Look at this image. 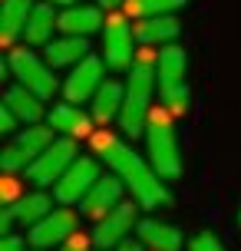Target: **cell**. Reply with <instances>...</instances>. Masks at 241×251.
<instances>
[{
    "label": "cell",
    "mask_w": 241,
    "mask_h": 251,
    "mask_svg": "<svg viewBox=\"0 0 241 251\" xmlns=\"http://www.w3.org/2000/svg\"><path fill=\"white\" fill-rule=\"evenodd\" d=\"M17 119H20V116L3 102V106H0V132H17Z\"/></svg>",
    "instance_id": "484cf974"
},
{
    "label": "cell",
    "mask_w": 241,
    "mask_h": 251,
    "mask_svg": "<svg viewBox=\"0 0 241 251\" xmlns=\"http://www.w3.org/2000/svg\"><path fill=\"white\" fill-rule=\"evenodd\" d=\"M60 30L70 33V37H89L96 33L106 20H102V10L99 7H83V3H70L63 13H60Z\"/></svg>",
    "instance_id": "9a60e30c"
},
{
    "label": "cell",
    "mask_w": 241,
    "mask_h": 251,
    "mask_svg": "<svg viewBox=\"0 0 241 251\" xmlns=\"http://www.w3.org/2000/svg\"><path fill=\"white\" fill-rule=\"evenodd\" d=\"M7 63H10L13 76H17L26 89H33L40 100H53V96H56L60 83H56V76H53V66L47 60H40L37 53H30L26 47H20V50H10V60Z\"/></svg>",
    "instance_id": "8992f818"
},
{
    "label": "cell",
    "mask_w": 241,
    "mask_h": 251,
    "mask_svg": "<svg viewBox=\"0 0 241 251\" xmlns=\"http://www.w3.org/2000/svg\"><path fill=\"white\" fill-rule=\"evenodd\" d=\"M3 102H7V106H10V109L20 116L24 123H37L40 116H43V106H40L43 100H40L33 89H26L24 83H20V86H10V89H7Z\"/></svg>",
    "instance_id": "603a6c76"
},
{
    "label": "cell",
    "mask_w": 241,
    "mask_h": 251,
    "mask_svg": "<svg viewBox=\"0 0 241 251\" xmlns=\"http://www.w3.org/2000/svg\"><path fill=\"white\" fill-rule=\"evenodd\" d=\"M60 251H89V238H86V235H79V231H73V235L60 245Z\"/></svg>",
    "instance_id": "4316f807"
},
{
    "label": "cell",
    "mask_w": 241,
    "mask_h": 251,
    "mask_svg": "<svg viewBox=\"0 0 241 251\" xmlns=\"http://www.w3.org/2000/svg\"><path fill=\"white\" fill-rule=\"evenodd\" d=\"M172 119H175V116L162 106V109H152L149 126H145L149 159H152V169L162 178H178L182 176V155H178V136H175Z\"/></svg>",
    "instance_id": "3957f363"
},
{
    "label": "cell",
    "mask_w": 241,
    "mask_h": 251,
    "mask_svg": "<svg viewBox=\"0 0 241 251\" xmlns=\"http://www.w3.org/2000/svg\"><path fill=\"white\" fill-rule=\"evenodd\" d=\"M50 3H63V7H70V3H76V0H50Z\"/></svg>",
    "instance_id": "1f68e13d"
},
{
    "label": "cell",
    "mask_w": 241,
    "mask_h": 251,
    "mask_svg": "<svg viewBox=\"0 0 241 251\" xmlns=\"http://www.w3.org/2000/svg\"><path fill=\"white\" fill-rule=\"evenodd\" d=\"M182 33V24H178L172 13H159V17H142L136 24V40L142 47H155V43H172V40Z\"/></svg>",
    "instance_id": "2e32d148"
},
{
    "label": "cell",
    "mask_w": 241,
    "mask_h": 251,
    "mask_svg": "<svg viewBox=\"0 0 241 251\" xmlns=\"http://www.w3.org/2000/svg\"><path fill=\"white\" fill-rule=\"evenodd\" d=\"M53 212V201L43 195V192H33V195H24L20 201H13V205H3V212H0V235H7L10 231V225L17 222V225H37V222H43L47 215Z\"/></svg>",
    "instance_id": "30bf717a"
},
{
    "label": "cell",
    "mask_w": 241,
    "mask_h": 251,
    "mask_svg": "<svg viewBox=\"0 0 241 251\" xmlns=\"http://www.w3.org/2000/svg\"><path fill=\"white\" fill-rule=\"evenodd\" d=\"M13 195H17V182H13L10 172H7V178H3V205H10Z\"/></svg>",
    "instance_id": "f1b7e54d"
},
{
    "label": "cell",
    "mask_w": 241,
    "mask_h": 251,
    "mask_svg": "<svg viewBox=\"0 0 241 251\" xmlns=\"http://www.w3.org/2000/svg\"><path fill=\"white\" fill-rule=\"evenodd\" d=\"M99 86H102V60L89 53L86 60H79L76 66H73V73L66 76L63 93H66L70 102H83V100H89V96H96Z\"/></svg>",
    "instance_id": "4fadbf2b"
},
{
    "label": "cell",
    "mask_w": 241,
    "mask_h": 251,
    "mask_svg": "<svg viewBox=\"0 0 241 251\" xmlns=\"http://www.w3.org/2000/svg\"><path fill=\"white\" fill-rule=\"evenodd\" d=\"M96 178H99V162L96 159H76L56 182V199L63 205H76L96 185Z\"/></svg>",
    "instance_id": "9c48e42d"
},
{
    "label": "cell",
    "mask_w": 241,
    "mask_h": 251,
    "mask_svg": "<svg viewBox=\"0 0 241 251\" xmlns=\"http://www.w3.org/2000/svg\"><path fill=\"white\" fill-rule=\"evenodd\" d=\"M0 251H24V238H20V235H10V231H7V235L0 238Z\"/></svg>",
    "instance_id": "83f0119b"
},
{
    "label": "cell",
    "mask_w": 241,
    "mask_h": 251,
    "mask_svg": "<svg viewBox=\"0 0 241 251\" xmlns=\"http://www.w3.org/2000/svg\"><path fill=\"white\" fill-rule=\"evenodd\" d=\"M139 241L152 251H182L185 235H182V228H175V225H165V222L149 218V222L139 225Z\"/></svg>",
    "instance_id": "e0dca14e"
},
{
    "label": "cell",
    "mask_w": 241,
    "mask_h": 251,
    "mask_svg": "<svg viewBox=\"0 0 241 251\" xmlns=\"http://www.w3.org/2000/svg\"><path fill=\"white\" fill-rule=\"evenodd\" d=\"M79 228V218L76 212H70V208H53L43 222L33 225L30 231V241L37 245V248H50V245H63L73 231Z\"/></svg>",
    "instance_id": "7c38bea8"
},
{
    "label": "cell",
    "mask_w": 241,
    "mask_h": 251,
    "mask_svg": "<svg viewBox=\"0 0 241 251\" xmlns=\"http://www.w3.org/2000/svg\"><path fill=\"white\" fill-rule=\"evenodd\" d=\"M189 56L182 47H165L159 53V89H162V106L172 116H185L189 113Z\"/></svg>",
    "instance_id": "277c9868"
},
{
    "label": "cell",
    "mask_w": 241,
    "mask_h": 251,
    "mask_svg": "<svg viewBox=\"0 0 241 251\" xmlns=\"http://www.w3.org/2000/svg\"><path fill=\"white\" fill-rule=\"evenodd\" d=\"M50 142H53V126H30L24 132H17L3 146V152H0V169L10 172V176L13 172H24V169H30L43 155V149Z\"/></svg>",
    "instance_id": "5b68a950"
},
{
    "label": "cell",
    "mask_w": 241,
    "mask_h": 251,
    "mask_svg": "<svg viewBox=\"0 0 241 251\" xmlns=\"http://www.w3.org/2000/svg\"><path fill=\"white\" fill-rule=\"evenodd\" d=\"M116 251H142V245H139V241H132V238H126Z\"/></svg>",
    "instance_id": "f546056e"
},
{
    "label": "cell",
    "mask_w": 241,
    "mask_h": 251,
    "mask_svg": "<svg viewBox=\"0 0 241 251\" xmlns=\"http://www.w3.org/2000/svg\"><path fill=\"white\" fill-rule=\"evenodd\" d=\"M93 149H96V155L106 159V165H113L116 176L132 188V195H136V201L142 208H169L172 205V195H169L162 176L152 165L142 162L122 139H116L113 132H96L93 136Z\"/></svg>",
    "instance_id": "6da1fadb"
},
{
    "label": "cell",
    "mask_w": 241,
    "mask_h": 251,
    "mask_svg": "<svg viewBox=\"0 0 241 251\" xmlns=\"http://www.w3.org/2000/svg\"><path fill=\"white\" fill-rule=\"evenodd\" d=\"M189 251H225V245H221L212 231H198V235L189 241Z\"/></svg>",
    "instance_id": "d4e9b609"
},
{
    "label": "cell",
    "mask_w": 241,
    "mask_h": 251,
    "mask_svg": "<svg viewBox=\"0 0 241 251\" xmlns=\"http://www.w3.org/2000/svg\"><path fill=\"white\" fill-rule=\"evenodd\" d=\"M122 102H126V89L119 86V83H113V79H106V83L96 89V96H93V119L102 123V126L119 119Z\"/></svg>",
    "instance_id": "ffe728a7"
},
{
    "label": "cell",
    "mask_w": 241,
    "mask_h": 251,
    "mask_svg": "<svg viewBox=\"0 0 241 251\" xmlns=\"http://www.w3.org/2000/svg\"><path fill=\"white\" fill-rule=\"evenodd\" d=\"M155 76H159V63L152 60V53L142 50L136 56V63L129 66V83H126V102L119 113V126L126 136H142L149 116H152V89H155Z\"/></svg>",
    "instance_id": "7a4b0ae2"
},
{
    "label": "cell",
    "mask_w": 241,
    "mask_h": 251,
    "mask_svg": "<svg viewBox=\"0 0 241 251\" xmlns=\"http://www.w3.org/2000/svg\"><path fill=\"white\" fill-rule=\"evenodd\" d=\"M189 0H126L122 7H126L129 17H159V13H175L178 7H185Z\"/></svg>",
    "instance_id": "cb8c5ba5"
},
{
    "label": "cell",
    "mask_w": 241,
    "mask_h": 251,
    "mask_svg": "<svg viewBox=\"0 0 241 251\" xmlns=\"http://www.w3.org/2000/svg\"><path fill=\"white\" fill-rule=\"evenodd\" d=\"M102 50H106V63L113 70H129L136 63V50H132V26L122 13H109L106 17V30H102Z\"/></svg>",
    "instance_id": "ba28073f"
},
{
    "label": "cell",
    "mask_w": 241,
    "mask_h": 251,
    "mask_svg": "<svg viewBox=\"0 0 241 251\" xmlns=\"http://www.w3.org/2000/svg\"><path fill=\"white\" fill-rule=\"evenodd\" d=\"M30 0H3V10H0V43L13 47V40L24 37V26L30 20Z\"/></svg>",
    "instance_id": "ac0fdd59"
},
{
    "label": "cell",
    "mask_w": 241,
    "mask_h": 251,
    "mask_svg": "<svg viewBox=\"0 0 241 251\" xmlns=\"http://www.w3.org/2000/svg\"><path fill=\"white\" fill-rule=\"evenodd\" d=\"M50 126L56 132H63L70 139H86L93 136V119L86 113H79L76 106H56L50 113Z\"/></svg>",
    "instance_id": "44dd1931"
},
{
    "label": "cell",
    "mask_w": 241,
    "mask_h": 251,
    "mask_svg": "<svg viewBox=\"0 0 241 251\" xmlns=\"http://www.w3.org/2000/svg\"><path fill=\"white\" fill-rule=\"evenodd\" d=\"M119 3H126V0H99V7H106V10H113V7H119Z\"/></svg>",
    "instance_id": "4dcf8cb0"
},
{
    "label": "cell",
    "mask_w": 241,
    "mask_h": 251,
    "mask_svg": "<svg viewBox=\"0 0 241 251\" xmlns=\"http://www.w3.org/2000/svg\"><path fill=\"white\" fill-rule=\"evenodd\" d=\"M76 159H79L76 155V139H70V136L53 139L50 146L43 149V155L26 169V176H30L33 185H53V182H60V176H63Z\"/></svg>",
    "instance_id": "52a82bcc"
},
{
    "label": "cell",
    "mask_w": 241,
    "mask_h": 251,
    "mask_svg": "<svg viewBox=\"0 0 241 251\" xmlns=\"http://www.w3.org/2000/svg\"><path fill=\"white\" fill-rule=\"evenodd\" d=\"M56 20H60V17H53L50 0L40 3V7H33V10H30V20H26V26H24V40L26 43H50L53 30L60 26Z\"/></svg>",
    "instance_id": "7402d4cb"
},
{
    "label": "cell",
    "mask_w": 241,
    "mask_h": 251,
    "mask_svg": "<svg viewBox=\"0 0 241 251\" xmlns=\"http://www.w3.org/2000/svg\"><path fill=\"white\" fill-rule=\"evenodd\" d=\"M238 225H241V208H238Z\"/></svg>",
    "instance_id": "d6a6232c"
},
{
    "label": "cell",
    "mask_w": 241,
    "mask_h": 251,
    "mask_svg": "<svg viewBox=\"0 0 241 251\" xmlns=\"http://www.w3.org/2000/svg\"><path fill=\"white\" fill-rule=\"evenodd\" d=\"M122 188H126V182L119 176H106V178H96V185L89 188L86 195H83V215L86 218H106V215L113 212L116 205H119V199H122Z\"/></svg>",
    "instance_id": "5bb4252c"
},
{
    "label": "cell",
    "mask_w": 241,
    "mask_h": 251,
    "mask_svg": "<svg viewBox=\"0 0 241 251\" xmlns=\"http://www.w3.org/2000/svg\"><path fill=\"white\" fill-rule=\"evenodd\" d=\"M86 56H89L86 37H70V33H66L63 40H50V43H47V56H43V60L56 70V66H76V63L86 60Z\"/></svg>",
    "instance_id": "d6986e66"
},
{
    "label": "cell",
    "mask_w": 241,
    "mask_h": 251,
    "mask_svg": "<svg viewBox=\"0 0 241 251\" xmlns=\"http://www.w3.org/2000/svg\"><path fill=\"white\" fill-rule=\"evenodd\" d=\"M132 225H136V208H132V205H116L106 218H99V225L93 231V241H96L102 251L119 248V245L132 235Z\"/></svg>",
    "instance_id": "8fae6325"
}]
</instances>
